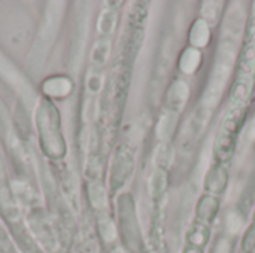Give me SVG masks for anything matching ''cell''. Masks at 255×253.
<instances>
[{
    "label": "cell",
    "mask_w": 255,
    "mask_h": 253,
    "mask_svg": "<svg viewBox=\"0 0 255 253\" xmlns=\"http://www.w3.org/2000/svg\"><path fill=\"white\" fill-rule=\"evenodd\" d=\"M190 97H191V86L187 82V79L185 78H175L169 84V86L164 92V100H163L164 109L179 115L185 109V106L188 104Z\"/></svg>",
    "instance_id": "cell-1"
},
{
    "label": "cell",
    "mask_w": 255,
    "mask_h": 253,
    "mask_svg": "<svg viewBox=\"0 0 255 253\" xmlns=\"http://www.w3.org/2000/svg\"><path fill=\"white\" fill-rule=\"evenodd\" d=\"M230 176L226 166L212 163L203 177V189L206 194L221 197L229 188Z\"/></svg>",
    "instance_id": "cell-2"
},
{
    "label": "cell",
    "mask_w": 255,
    "mask_h": 253,
    "mask_svg": "<svg viewBox=\"0 0 255 253\" xmlns=\"http://www.w3.org/2000/svg\"><path fill=\"white\" fill-rule=\"evenodd\" d=\"M236 146H238V137L218 131L212 145V158L214 163L221 164V166H230L235 154H236Z\"/></svg>",
    "instance_id": "cell-3"
},
{
    "label": "cell",
    "mask_w": 255,
    "mask_h": 253,
    "mask_svg": "<svg viewBox=\"0 0 255 253\" xmlns=\"http://www.w3.org/2000/svg\"><path fill=\"white\" fill-rule=\"evenodd\" d=\"M126 200H123V227L126 230L127 234V240L130 243V246L133 249H142V237H140V231H139V225H137V219L134 215V207H133V200L130 195L124 197Z\"/></svg>",
    "instance_id": "cell-4"
},
{
    "label": "cell",
    "mask_w": 255,
    "mask_h": 253,
    "mask_svg": "<svg viewBox=\"0 0 255 253\" xmlns=\"http://www.w3.org/2000/svg\"><path fill=\"white\" fill-rule=\"evenodd\" d=\"M220 210H221V198L205 192L200 195V198L196 203V210H194L196 221L211 227L215 222L217 216L220 215Z\"/></svg>",
    "instance_id": "cell-5"
},
{
    "label": "cell",
    "mask_w": 255,
    "mask_h": 253,
    "mask_svg": "<svg viewBox=\"0 0 255 253\" xmlns=\"http://www.w3.org/2000/svg\"><path fill=\"white\" fill-rule=\"evenodd\" d=\"M205 61V55L200 49L187 46L181 51L178 61H176V67L179 70L181 75L184 76H194L196 73L200 72L202 66Z\"/></svg>",
    "instance_id": "cell-6"
},
{
    "label": "cell",
    "mask_w": 255,
    "mask_h": 253,
    "mask_svg": "<svg viewBox=\"0 0 255 253\" xmlns=\"http://www.w3.org/2000/svg\"><path fill=\"white\" fill-rule=\"evenodd\" d=\"M248 110H250V104L230 107V110L223 116L218 131H223V133H227V134L238 137L241 134L244 125H245Z\"/></svg>",
    "instance_id": "cell-7"
},
{
    "label": "cell",
    "mask_w": 255,
    "mask_h": 253,
    "mask_svg": "<svg viewBox=\"0 0 255 253\" xmlns=\"http://www.w3.org/2000/svg\"><path fill=\"white\" fill-rule=\"evenodd\" d=\"M188 46L196 48V49H203L208 48L212 42V27L203 19V18H196L190 28H188V36H187Z\"/></svg>",
    "instance_id": "cell-8"
},
{
    "label": "cell",
    "mask_w": 255,
    "mask_h": 253,
    "mask_svg": "<svg viewBox=\"0 0 255 253\" xmlns=\"http://www.w3.org/2000/svg\"><path fill=\"white\" fill-rule=\"evenodd\" d=\"M235 78L255 79V45H244L235 64Z\"/></svg>",
    "instance_id": "cell-9"
},
{
    "label": "cell",
    "mask_w": 255,
    "mask_h": 253,
    "mask_svg": "<svg viewBox=\"0 0 255 253\" xmlns=\"http://www.w3.org/2000/svg\"><path fill=\"white\" fill-rule=\"evenodd\" d=\"M169 185V171L154 169L148 180V195L154 201V204H160L164 198Z\"/></svg>",
    "instance_id": "cell-10"
},
{
    "label": "cell",
    "mask_w": 255,
    "mask_h": 253,
    "mask_svg": "<svg viewBox=\"0 0 255 253\" xmlns=\"http://www.w3.org/2000/svg\"><path fill=\"white\" fill-rule=\"evenodd\" d=\"M209 240H211V227L203 222L193 221L185 233L187 246H193L205 251V248L209 245Z\"/></svg>",
    "instance_id": "cell-11"
},
{
    "label": "cell",
    "mask_w": 255,
    "mask_h": 253,
    "mask_svg": "<svg viewBox=\"0 0 255 253\" xmlns=\"http://www.w3.org/2000/svg\"><path fill=\"white\" fill-rule=\"evenodd\" d=\"M115 177L120 176V183L126 182L131 173H133V169H134V155L130 149L127 148H121L117 154V163H115Z\"/></svg>",
    "instance_id": "cell-12"
},
{
    "label": "cell",
    "mask_w": 255,
    "mask_h": 253,
    "mask_svg": "<svg viewBox=\"0 0 255 253\" xmlns=\"http://www.w3.org/2000/svg\"><path fill=\"white\" fill-rule=\"evenodd\" d=\"M176 119H178V113L166 110V109L163 110V115H160V119L157 124V136L161 143L170 142V139L173 136L175 125H176Z\"/></svg>",
    "instance_id": "cell-13"
},
{
    "label": "cell",
    "mask_w": 255,
    "mask_h": 253,
    "mask_svg": "<svg viewBox=\"0 0 255 253\" xmlns=\"http://www.w3.org/2000/svg\"><path fill=\"white\" fill-rule=\"evenodd\" d=\"M173 164V146L170 142H163L154 152V166L155 169L169 171L170 166Z\"/></svg>",
    "instance_id": "cell-14"
},
{
    "label": "cell",
    "mask_w": 255,
    "mask_h": 253,
    "mask_svg": "<svg viewBox=\"0 0 255 253\" xmlns=\"http://www.w3.org/2000/svg\"><path fill=\"white\" fill-rule=\"evenodd\" d=\"M245 224V216L238 210L233 209L226 215V228L230 236H236Z\"/></svg>",
    "instance_id": "cell-15"
},
{
    "label": "cell",
    "mask_w": 255,
    "mask_h": 253,
    "mask_svg": "<svg viewBox=\"0 0 255 253\" xmlns=\"http://www.w3.org/2000/svg\"><path fill=\"white\" fill-rule=\"evenodd\" d=\"M241 249L242 253H255V224H251L241 240Z\"/></svg>",
    "instance_id": "cell-16"
},
{
    "label": "cell",
    "mask_w": 255,
    "mask_h": 253,
    "mask_svg": "<svg viewBox=\"0 0 255 253\" xmlns=\"http://www.w3.org/2000/svg\"><path fill=\"white\" fill-rule=\"evenodd\" d=\"M203 4L208 6V9H206V7H202V9H200V12H202L200 18H203V19L212 27V25L217 22V19H218V12H220V7H217L218 3L208 1V3H203Z\"/></svg>",
    "instance_id": "cell-17"
},
{
    "label": "cell",
    "mask_w": 255,
    "mask_h": 253,
    "mask_svg": "<svg viewBox=\"0 0 255 253\" xmlns=\"http://www.w3.org/2000/svg\"><path fill=\"white\" fill-rule=\"evenodd\" d=\"M244 42L245 45H255V10L247 19L244 30Z\"/></svg>",
    "instance_id": "cell-18"
},
{
    "label": "cell",
    "mask_w": 255,
    "mask_h": 253,
    "mask_svg": "<svg viewBox=\"0 0 255 253\" xmlns=\"http://www.w3.org/2000/svg\"><path fill=\"white\" fill-rule=\"evenodd\" d=\"M211 253H233V242L229 237H218Z\"/></svg>",
    "instance_id": "cell-19"
},
{
    "label": "cell",
    "mask_w": 255,
    "mask_h": 253,
    "mask_svg": "<svg viewBox=\"0 0 255 253\" xmlns=\"http://www.w3.org/2000/svg\"><path fill=\"white\" fill-rule=\"evenodd\" d=\"M181 253H205V251L199 249V248H193V246H185Z\"/></svg>",
    "instance_id": "cell-20"
},
{
    "label": "cell",
    "mask_w": 255,
    "mask_h": 253,
    "mask_svg": "<svg viewBox=\"0 0 255 253\" xmlns=\"http://www.w3.org/2000/svg\"><path fill=\"white\" fill-rule=\"evenodd\" d=\"M114 253H130L128 251H126V249H123V248H117L115 251H114Z\"/></svg>",
    "instance_id": "cell-21"
},
{
    "label": "cell",
    "mask_w": 255,
    "mask_h": 253,
    "mask_svg": "<svg viewBox=\"0 0 255 253\" xmlns=\"http://www.w3.org/2000/svg\"><path fill=\"white\" fill-rule=\"evenodd\" d=\"M253 224H255V207H254V213H253Z\"/></svg>",
    "instance_id": "cell-22"
}]
</instances>
